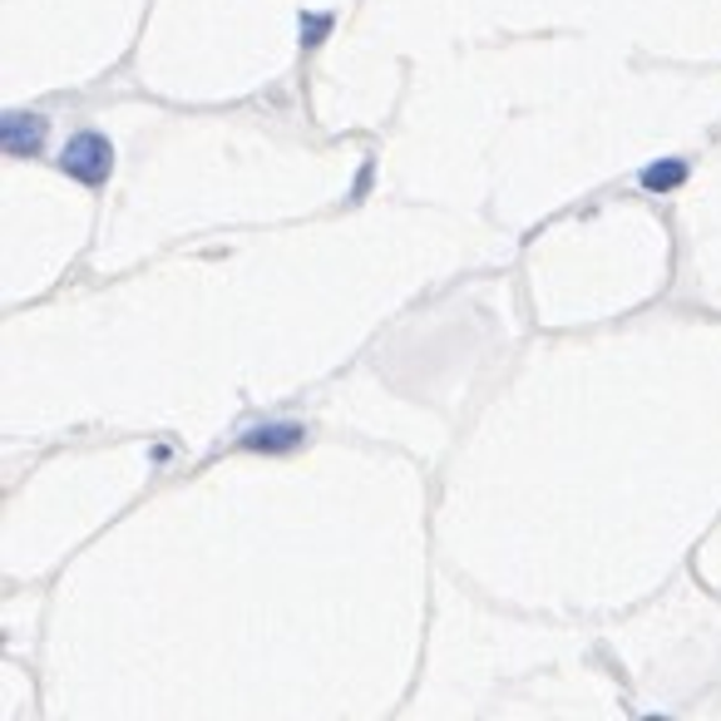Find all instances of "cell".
I'll use <instances>...</instances> for the list:
<instances>
[{"label": "cell", "mask_w": 721, "mask_h": 721, "mask_svg": "<svg viewBox=\"0 0 721 721\" xmlns=\"http://www.w3.org/2000/svg\"><path fill=\"white\" fill-rule=\"evenodd\" d=\"M60 169H65L70 178H79V184L95 188V184H104L109 169H114V149H109L104 134L85 129V134H75V139L60 149Z\"/></svg>", "instance_id": "1"}, {"label": "cell", "mask_w": 721, "mask_h": 721, "mask_svg": "<svg viewBox=\"0 0 721 721\" xmlns=\"http://www.w3.org/2000/svg\"><path fill=\"white\" fill-rule=\"evenodd\" d=\"M0 144L5 153H40L45 149V119L25 114V109H11L0 119Z\"/></svg>", "instance_id": "2"}, {"label": "cell", "mask_w": 721, "mask_h": 721, "mask_svg": "<svg viewBox=\"0 0 721 721\" xmlns=\"http://www.w3.org/2000/svg\"><path fill=\"white\" fill-rule=\"evenodd\" d=\"M302 440V425H272V431H252L248 445H258V450H277V445H291Z\"/></svg>", "instance_id": "3"}, {"label": "cell", "mask_w": 721, "mask_h": 721, "mask_svg": "<svg viewBox=\"0 0 721 721\" xmlns=\"http://www.w3.org/2000/svg\"><path fill=\"white\" fill-rule=\"evenodd\" d=\"M643 184L652 194H668V188L682 184V163H652V169H643Z\"/></svg>", "instance_id": "4"}]
</instances>
